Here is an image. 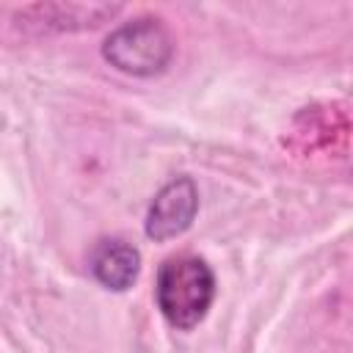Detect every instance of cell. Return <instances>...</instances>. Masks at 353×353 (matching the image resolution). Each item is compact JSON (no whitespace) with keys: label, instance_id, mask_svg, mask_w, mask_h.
Wrapping results in <instances>:
<instances>
[{"label":"cell","instance_id":"cell-1","mask_svg":"<svg viewBox=\"0 0 353 353\" xmlns=\"http://www.w3.org/2000/svg\"><path fill=\"white\" fill-rule=\"evenodd\" d=\"M157 309L179 331L196 328L215 298V276L199 256H174L157 273Z\"/></svg>","mask_w":353,"mask_h":353},{"label":"cell","instance_id":"cell-2","mask_svg":"<svg viewBox=\"0 0 353 353\" xmlns=\"http://www.w3.org/2000/svg\"><path fill=\"white\" fill-rule=\"evenodd\" d=\"M105 61L132 77H152L165 72L174 58V41L160 19L138 17L116 28L102 44Z\"/></svg>","mask_w":353,"mask_h":353},{"label":"cell","instance_id":"cell-3","mask_svg":"<svg viewBox=\"0 0 353 353\" xmlns=\"http://www.w3.org/2000/svg\"><path fill=\"white\" fill-rule=\"evenodd\" d=\"M199 212V188L190 176H176L160 188L146 212V237L165 243L190 229Z\"/></svg>","mask_w":353,"mask_h":353},{"label":"cell","instance_id":"cell-4","mask_svg":"<svg viewBox=\"0 0 353 353\" xmlns=\"http://www.w3.org/2000/svg\"><path fill=\"white\" fill-rule=\"evenodd\" d=\"M141 270V254L135 245L124 240H102L91 254V273L94 279L116 292H124L135 284Z\"/></svg>","mask_w":353,"mask_h":353},{"label":"cell","instance_id":"cell-5","mask_svg":"<svg viewBox=\"0 0 353 353\" xmlns=\"http://www.w3.org/2000/svg\"><path fill=\"white\" fill-rule=\"evenodd\" d=\"M119 8L116 6H30L22 14H17V22H41L44 28L55 30H72V28H94L105 17H113Z\"/></svg>","mask_w":353,"mask_h":353}]
</instances>
